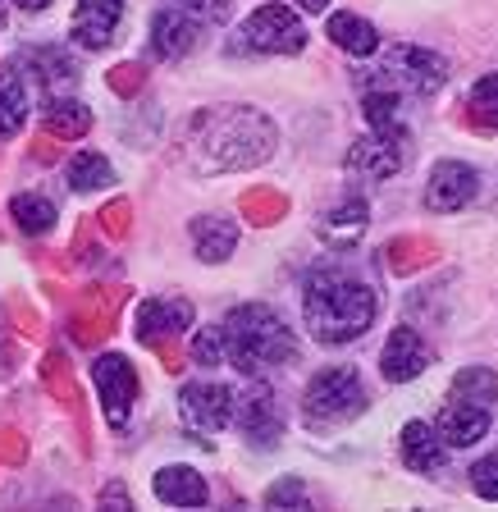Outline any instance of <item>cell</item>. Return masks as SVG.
Returning a JSON list of instances; mask_svg holds the SVG:
<instances>
[{
  "instance_id": "28",
  "label": "cell",
  "mask_w": 498,
  "mask_h": 512,
  "mask_svg": "<svg viewBox=\"0 0 498 512\" xmlns=\"http://www.w3.org/2000/svg\"><path fill=\"white\" fill-rule=\"evenodd\" d=\"M10 215H14V224H19L23 234H51L55 229V202L51 197H42V192H19L10 202Z\"/></svg>"
},
{
  "instance_id": "3",
  "label": "cell",
  "mask_w": 498,
  "mask_h": 512,
  "mask_svg": "<svg viewBox=\"0 0 498 512\" xmlns=\"http://www.w3.org/2000/svg\"><path fill=\"white\" fill-rule=\"evenodd\" d=\"M220 334H224V362L234 366V371L252 375V380L288 366L297 352L293 330H288L284 316H279L275 307H265V302H243V307H234L220 320Z\"/></svg>"
},
{
  "instance_id": "16",
  "label": "cell",
  "mask_w": 498,
  "mask_h": 512,
  "mask_svg": "<svg viewBox=\"0 0 498 512\" xmlns=\"http://www.w3.org/2000/svg\"><path fill=\"white\" fill-rule=\"evenodd\" d=\"M197 37H202V19L192 10H183V5H165L151 19V51L160 60H183L197 46Z\"/></svg>"
},
{
  "instance_id": "10",
  "label": "cell",
  "mask_w": 498,
  "mask_h": 512,
  "mask_svg": "<svg viewBox=\"0 0 498 512\" xmlns=\"http://www.w3.org/2000/svg\"><path fill=\"white\" fill-rule=\"evenodd\" d=\"M234 407H238L234 389L211 384V380H197L179 394V416L192 430H202V435H215V430L229 426V421H234Z\"/></svg>"
},
{
  "instance_id": "23",
  "label": "cell",
  "mask_w": 498,
  "mask_h": 512,
  "mask_svg": "<svg viewBox=\"0 0 498 512\" xmlns=\"http://www.w3.org/2000/svg\"><path fill=\"white\" fill-rule=\"evenodd\" d=\"M188 234H192V247H197V256H202L206 266L229 261L238 247V224L229 220V215H197V220L188 224Z\"/></svg>"
},
{
  "instance_id": "44",
  "label": "cell",
  "mask_w": 498,
  "mask_h": 512,
  "mask_svg": "<svg viewBox=\"0 0 498 512\" xmlns=\"http://www.w3.org/2000/svg\"><path fill=\"white\" fill-rule=\"evenodd\" d=\"M101 508H119V512H128V508H133V499H128L124 485H106V490H101Z\"/></svg>"
},
{
  "instance_id": "40",
  "label": "cell",
  "mask_w": 498,
  "mask_h": 512,
  "mask_svg": "<svg viewBox=\"0 0 498 512\" xmlns=\"http://www.w3.org/2000/svg\"><path fill=\"white\" fill-rule=\"evenodd\" d=\"M10 316H14V325H19V330L28 334V339H42V330H46L42 316H37V311H32L23 298H14V302H10Z\"/></svg>"
},
{
  "instance_id": "36",
  "label": "cell",
  "mask_w": 498,
  "mask_h": 512,
  "mask_svg": "<svg viewBox=\"0 0 498 512\" xmlns=\"http://www.w3.org/2000/svg\"><path fill=\"white\" fill-rule=\"evenodd\" d=\"M192 362H202V366H220L224 362V334H220V325L197 330V339H192Z\"/></svg>"
},
{
  "instance_id": "20",
  "label": "cell",
  "mask_w": 498,
  "mask_h": 512,
  "mask_svg": "<svg viewBox=\"0 0 498 512\" xmlns=\"http://www.w3.org/2000/svg\"><path fill=\"white\" fill-rule=\"evenodd\" d=\"M366 224H371V206L361 202V197H348V202L329 206V211L320 215L316 234H320V243H329V247H357L361 234H366Z\"/></svg>"
},
{
  "instance_id": "25",
  "label": "cell",
  "mask_w": 498,
  "mask_h": 512,
  "mask_svg": "<svg viewBox=\"0 0 498 512\" xmlns=\"http://www.w3.org/2000/svg\"><path fill=\"white\" fill-rule=\"evenodd\" d=\"M42 128L55 133V138H87L92 133V110L78 101V96H51L42 110Z\"/></svg>"
},
{
  "instance_id": "14",
  "label": "cell",
  "mask_w": 498,
  "mask_h": 512,
  "mask_svg": "<svg viewBox=\"0 0 498 512\" xmlns=\"http://www.w3.org/2000/svg\"><path fill=\"white\" fill-rule=\"evenodd\" d=\"M42 389L78 421V444H83V453H92V439H87V403H83V389H78L74 366H69V357H64V352L51 348L42 357Z\"/></svg>"
},
{
  "instance_id": "6",
  "label": "cell",
  "mask_w": 498,
  "mask_h": 512,
  "mask_svg": "<svg viewBox=\"0 0 498 512\" xmlns=\"http://www.w3.org/2000/svg\"><path fill=\"white\" fill-rule=\"evenodd\" d=\"M307 46V28L288 5H261L243 19L229 51L234 55H297Z\"/></svg>"
},
{
  "instance_id": "12",
  "label": "cell",
  "mask_w": 498,
  "mask_h": 512,
  "mask_svg": "<svg viewBox=\"0 0 498 512\" xmlns=\"http://www.w3.org/2000/svg\"><path fill=\"white\" fill-rule=\"evenodd\" d=\"M489 416H494V407H485V403H476V398H462V394L448 389V403L439 407L435 430L444 435L448 448H471L489 435Z\"/></svg>"
},
{
  "instance_id": "7",
  "label": "cell",
  "mask_w": 498,
  "mask_h": 512,
  "mask_svg": "<svg viewBox=\"0 0 498 512\" xmlns=\"http://www.w3.org/2000/svg\"><path fill=\"white\" fill-rule=\"evenodd\" d=\"M124 298H128L124 284H96V288H87L83 298H78L74 316H69V334H74V343L96 348L101 339H110V334H115V320H119Z\"/></svg>"
},
{
  "instance_id": "26",
  "label": "cell",
  "mask_w": 498,
  "mask_h": 512,
  "mask_svg": "<svg viewBox=\"0 0 498 512\" xmlns=\"http://www.w3.org/2000/svg\"><path fill=\"white\" fill-rule=\"evenodd\" d=\"M325 32H329V42L339 46V51H348V55H375L380 51V32L361 19V14H348V10L329 14Z\"/></svg>"
},
{
  "instance_id": "24",
  "label": "cell",
  "mask_w": 498,
  "mask_h": 512,
  "mask_svg": "<svg viewBox=\"0 0 498 512\" xmlns=\"http://www.w3.org/2000/svg\"><path fill=\"white\" fill-rule=\"evenodd\" d=\"M403 101H407V96H398V92L366 87V96H361V110H366V124H371V133H380V138H393V142H407V138H412V133H407V119H403Z\"/></svg>"
},
{
  "instance_id": "21",
  "label": "cell",
  "mask_w": 498,
  "mask_h": 512,
  "mask_svg": "<svg viewBox=\"0 0 498 512\" xmlns=\"http://www.w3.org/2000/svg\"><path fill=\"white\" fill-rule=\"evenodd\" d=\"M403 462L407 471H421V476H439L448 462V444L435 426L425 421H407L403 426Z\"/></svg>"
},
{
  "instance_id": "45",
  "label": "cell",
  "mask_w": 498,
  "mask_h": 512,
  "mask_svg": "<svg viewBox=\"0 0 498 512\" xmlns=\"http://www.w3.org/2000/svg\"><path fill=\"white\" fill-rule=\"evenodd\" d=\"M14 5H19V10H28V14H42V10H51L55 0H14Z\"/></svg>"
},
{
  "instance_id": "33",
  "label": "cell",
  "mask_w": 498,
  "mask_h": 512,
  "mask_svg": "<svg viewBox=\"0 0 498 512\" xmlns=\"http://www.w3.org/2000/svg\"><path fill=\"white\" fill-rule=\"evenodd\" d=\"M430 256H435V243H430V238H398V243L389 247L393 270H416V266H425Z\"/></svg>"
},
{
  "instance_id": "17",
  "label": "cell",
  "mask_w": 498,
  "mask_h": 512,
  "mask_svg": "<svg viewBox=\"0 0 498 512\" xmlns=\"http://www.w3.org/2000/svg\"><path fill=\"white\" fill-rule=\"evenodd\" d=\"M124 23V0H78L74 10V42L83 51H106Z\"/></svg>"
},
{
  "instance_id": "32",
  "label": "cell",
  "mask_w": 498,
  "mask_h": 512,
  "mask_svg": "<svg viewBox=\"0 0 498 512\" xmlns=\"http://www.w3.org/2000/svg\"><path fill=\"white\" fill-rule=\"evenodd\" d=\"M243 215L247 220H256V224H275L279 215H284V197L270 192V188H252L243 197Z\"/></svg>"
},
{
  "instance_id": "37",
  "label": "cell",
  "mask_w": 498,
  "mask_h": 512,
  "mask_svg": "<svg viewBox=\"0 0 498 512\" xmlns=\"http://www.w3.org/2000/svg\"><path fill=\"white\" fill-rule=\"evenodd\" d=\"M106 83L115 96H138L142 83H147V69H142V64H115L106 74Z\"/></svg>"
},
{
  "instance_id": "46",
  "label": "cell",
  "mask_w": 498,
  "mask_h": 512,
  "mask_svg": "<svg viewBox=\"0 0 498 512\" xmlns=\"http://www.w3.org/2000/svg\"><path fill=\"white\" fill-rule=\"evenodd\" d=\"M297 5H302V10H307V14H320V10H329V0H297Z\"/></svg>"
},
{
  "instance_id": "9",
  "label": "cell",
  "mask_w": 498,
  "mask_h": 512,
  "mask_svg": "<svg viewBox=\"0 0 498 512\" xmlns=\"http://www.w3.org/2000/svg\"><path fill=\"white\" fill-rule=\"evenodd\" d=\"M234 426L243 430V439L252 448H279V439H284V407H279L270 384H252L247 394H238Z\"/></svg>"
},
{
  "instance_id": "15",
  "label": "cell",
  "mask_w": 498,
  "mask_h": 512,
  "mask_svg": "<svg viewBox=\"0 0 498 512\" xmlns=\"http://www.w3.org/2000/svg\"><path fill=\"white\" fill-rule=\"evenodd\" d=\"M430 362H435V352H430V343H425L412 325H398V330L389 334V343H384V352H380V371H384L389 384L416 380Z\"/></svg>"
},
{
  "instance_id": "2",
  "label": "cell",
  "mask_w": 498,
  "mask_h": 512,
  "mask_svg": "<svg viewBox=\"0 0 498 512\" xmlns=\"http://www.w3.org/2000/svg\"><path fill=\"white\" fill-rule=\"evenodd\" d=\"M375 316H380V293L348 270H311L302 284V320L311 339L325 348L361 339Z\"/></svg>"
},
{
  "instance_id": "8",
  "label": "cell",
  "mask_w": 498,
  "mask_h": 512,
  "mask_svg": "<svg viewBox=\"0 0 498 512\" xmlns=\"http://www.w3.org/2000/svg\"><path fill=\"white\" fill-rule=\"evenodd\" d=\"M92 380L96 394H101V407H106V421L115 430H128V416H133V403H138V371L128 357L119 352H106L92 362Z\"/></svg>"
},
{
  "instance_id": "30",
  "label": "cell",
  "mask_w": 498,
  "mask_h": 512,
  "mask_svg": "<svg viewBox=\"0 0 498 512\" xmlns=\"http://www.w3.org/2000/svg\"><path fill=\"white\" fill-rule=\"evenodd\" d=\"M110 179H115V170H110V160L101 156V151H78V156L69 160V188H74L78 197L106 188Z\"/></svg>"
},
{
  "instance_id": "47",
  "label": "cell",
  "mask_w": 498,
  "mask_h": 512,
  "mask_svg": "<svg viewBox=\"0 0 498 512\" xmlns=\"http://www.w3.org/2000/svg\"><path fill=\"white\" fill-rule=\"evenodd\" d=\"M0 23H5V0H0Z\"/></svg>"
},
{
  "instance_id": "5",
  "label": "cell",
  "mask_w": 498,
  "mask_h": 512,
  "mask_svg": "<svg viewBox=\"0 0 498 512\" xmlns=\"http://www.w3.org/2000/svg\"><path fill=\"white\" fill-rule=\"evenodd\" d=\"M366 384L352 366H329L320 371L316 380L307 384V394H302V416H307L311 430H334V426H348L366 412Z\"/></svg>"
},
{
  "instance_id": "42",
  "label": "cell",
  "mask_w": 498,
  "mask_h": 512,
  "mask_svg": "<svg viewBox=\"0 0 498 512\" xmlns=\"http://www.w3.org/2000/svg\"><path fill=\"white\" fill-rule=\"evenodd\" d=\"M74 261H83V266H92L96 261V238H92V224H78V234H74Z\"/></svg>"
},
{
  "instance_id": "39",
  "label": "cell",
  "mask_w": 498,
  "mask_h": 512,
  "mask_svg": "<svg viewBox=\"0 0 498 512\" xmlns=\"http://www.w3.org/2000/svg\"><path fill=\"white\" fill-rule=\"evenodd\" d=\"M0 462H5V467H23V462H28V439L14 426H0Z\"/></svg>"
},
{
  "instance_id": "38",
  "label": "cell",
  "mask_w": 498,
  "mask_h": 512,
  "mask_svg": "<svg viewBox=\"0 0 498 512\" xmlns=\"http://www.w3.org/2000/svg\"><path fill=\"white\" fill-rule=\"evenodd\" d=\"M471 490L480 499H498V453H489V458H480L471 467Z\"/></svg>"
},
{
  "instance_id": "29",
  "label": "cell",
  "mask_w": 498,
  "mask_h": 512,
  "mask_svg": "<svg viewBox=\"0 0 498 512\" xmlns=\"http://www.w3.org/2000/svg\"><path fill=\"white\" fill-rule=\"evenodd\" d=\"M467 124L476 133H498V74L480 78L467 96Z\"/></svg>"
},
{
  "instance_id": "22",
  "label": "cell",
  "mask_w": 498,
  "mask_h": 512,
  "mask_svg": "<svg viewBox=\"0 0 498 512\" xmlns=\"http://www.w3.org/2000/svg\"><path fill=\"white\" fill-rule=\"evenodd\" d=\"M151 485H156V499L170 503V508H206V499H211L202 471L183 467V462H174V467H160Z\"/></svg>"
},
{
  "instance_id": "11",
  "label": "cell",
  "mask_w": 498,
  "mask_h": 512,
  "mask_svg": "<svg viewBox=\"0 0 498 512\" xmlns=\"http://www.w3.org/2000/svg\"><path fill=\"white\" fill-rule=\"evenodd\" d=\"M476 192H480V174L467 160H439L430 170V183H425V211L453 215L476 202Z\"/></svg>"
},
{
  "instance_id": "4",
  "label": "cell",
  "mask_w": 498,
  "mask_h": 512,
  "mask_svg": "<svg viewBox=\"0 0 498 512\" xmlns=\"http://www.w3.org/2000/svg\"><path fill=\"white\" fill-rule=\"evenodd\" d=\"M448 83V60L425 46H389L361 74V87H384L398 96H435Z\"/></svg>"
},
{
  "instance_id": "19",
  "label": "cell",
  "mask_w": 498,
  "mask_h": 512,
  "mask_svg": "<svg viewBox=\"0 0 498 512\" xmlns=\"http://www.w3.org/2000/svg\"><path fill=\"white\" fill-rule=\"evenodd\" d=\"M23 69H32V78H37V87H42L46 96H69L78 87V69L74 60L64 51H55V46H28V51L19 55Z\"/></svg>"
},
{
  "instance_id": "13",
  "label": "cell",
  "mask_w": 498,
  "mask_h": 512,
  "mask_svg": "<svg viewBox=\"0 0 498 512\" xmlns=\"http://www.w3.org/2000/svg\"><path fill=\"white\" fill-rule=\"evenodd\" d=\"M407 142H393V138H380V133H366V138H357L348 147V156H343V170L352 174V179H393V174L403 170L407 160Z\"/></svg>"
},
{
  "instance_id": "41",
  "label": "cell",
  "mask_w": 498,
  "mask_h": 512,
  "mask_svg": "<svg viewBox=\"0 0 498 512\" xmlns=\"http://www.w3.org/2000/svg\"><path fill=\"white\" fill-rule=\"evenodd\" d=\"M183 10H192L197 19H206V23H224L229 19V0H179Z\"/></svg>"
},
{
  "instance_id": "18",
  "label": "cell",
  "mask_w": 498,
  "mask_h": 512,
  "mask_svg": "<svg viewBox=\"0 0 498 512\" xmlns=\"http://www.w3.org/2000/svg\"><path fill=\"white\" fill-rule=\"evenodd\" d=\"M192 325V302L183 298H151L138 307V339L147 348L174 343V334H183Z\"/></svg>"
},
{
  "instance_id": "27",
  "label": "cell",
  "mask_w": 498,
  "mask_h": 512,
  "mask_svg": "<svg viewBox=\"0 0 498 512\" xmlns=\"http://www.w3.org/2000/svg\"><path fill=\"white\" fill-rule=\"evenodd\" d=\"M28 119V92L10 64H0V138H14Z\"/></svg>"
},
{
  "instance_id": "31",
  "label": "cell",
  "mask_w": 498,
  "mask_h": 512,
  "mask_svg": "<svg viewBox=\"0 0 498 512\" xmlns=\"http://www.w3.org/2000/svg\"><path fill=\"white\" fill-rule=\"evenodd\" d=\"M453 394L476 398V403L494 407L498 403V375L489 371V366H462V371L453 375Z\"/></svg>"
},
{
  "instance_id": "1",
  "label": "cell",
  "mask_w": 498,
  "mask_h": 512,
  "mask_svg": "<svg viewBox=\"0 0 498 512\" xmlns=\"http://www.w3.org/2000/svg\"><path fill=\"white\" fill-rule=\"evenodd\" d=\"M275 142L279 128L256 106H211L188 124V156L202 174L252 170L275 156Z\"/></svg>"
},
{
  "instance_id": "43",
  "label": "cell",
  "mask_w": 498,
  "mask_h": 512,
  "mask_svg": "<svg viewBox=\"0 0 498 512\" xmlns=\"http://www.w3.org/2000/svg\"><path fill=\"white\" fill-rule=\"evenodd\" d=\"M28 156H32V160H42V165H51V160H60V147H55V133H46V138H42V133H37V142H32V147H28Z\"/></svg>"
},
{
  "instance_id": "34",
  "label": "cell",
  "mask_w": 498,
  "mask_h": 512,
  "mask_svg": "<svg viewBox=\"0 0 498 512\" xmlns=\"http://www.w3.org/2000/svg\"><path fill=\"white\" fill-rule=\"evenodd\" d=\"M96 229H101V234L106 238H124L128 229H133V206L124 202V197H115V202H106L101 206V211H96Z\"/></svg>"
},
{
  "instance_id": "35",
  "label": "cell",
  "mask_w": 498,
  "mask_h": 512,
  "mask_svg": "<svg viewBox=\"0 0 498 512\" xmlns=\"http://www.w3.org/2000/svg\"><path fill=\"white\" fill-rule=\"evenodd\" d=\"M307 485H302V480H279V485H270V490H265V508H307Z\"/></svg>"
}]
</instances>
